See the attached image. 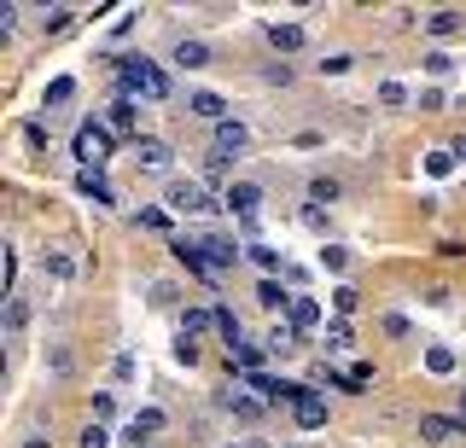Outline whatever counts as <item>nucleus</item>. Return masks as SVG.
<instances>
[{"instance_id": "45", "label": "nucleus", "mask_w": 466, "mask_h": 448, "mask_svg": "<svg viewBox=\"0 0 466 448\" xmlns=\"http://www.w3.org/2000/svg\"><path fill=\"white\" fill-rule=\"evenodd\" d=\"M175 361H181V367H198V343L193 338H175Z\"/></svg>"}, {"instance_id": "27", "label": "nucleus", "mask_w": 466, "mask_h": 448, "mask_svg": "<svg viewBox=\"0 0 466 448\" xmlns=\"http://www.w3.org/2000/svg\"><path fill=\"white\" fill-rule=\"evenodd\" d=\"M146 303H152V309H175V303H181V285H175V280H152V285H146Z\"/></svg>"}, {"instance_id": "25", "label": "nucleus", "mask_w": 466, "mask_h": 448, "mask_svg": "<svg viewBox=\"0 0 466 448\" xmlns=\"http://www.w3.org/2000/svg\"><path fill=\"white\" fill-rule=\"evenodd\" d=\"M41 361H47L53 379H70V373H76V355H70V343H47V355H41Z\"/></svg>"}, {"instance_id": "28", "label": "nucleus", "mask_w": 466, "mask_h": 448, "mask_svg": "<svg viewBox=\"0 0 466 448\" xmlns=\"http://www.w3.org/2000/svg\"><path fill=\"white\" fill-rule=\"evenodd\" d=\"M426 373L449 379V373H455V350H449V343H426Z\"/></svg>"}, {"instance_id": "39", "label": "nucleus", "mask_w": 466, "mask_h": 448, "mask_svg": "<svg viewBox=\"0 0 466 448\" xmlns=\"http://www.w3.org/2000/svg\"><path fill=\"white\" fill-rule=\"evenodd\" d=\"M332 303H339V314H356L361 309V292L350 280H339V285H332Z\"/></svg>"}, {"instance_id": "51", "label": "nucleus", "mask_w": 466, "mask_h": 448, "mask_svg": "<svg viewBox=\"0 0 466 448\" xmlns=\"http://www.w3.org/2000/svg\"><path fill=\"white\" fill-rule=\"evenodd\" d=\"M455 413H461V419H466V384H461V390H455Z\"/></svg>"}, {"instance_id": "13", "label": "nucleus", "mask_w": 466, "mask_h": 448, "mask_svg": "<svg viewBox=\"0 0 466 448\" xmlns=\"http://www.w3.org/2000/svg\"><path fill=\"white\" fill-rule=\"evenodd\" d=\"M187 111L204 117V123H228V99L216 88H193V94H187Z\"/></svg>"}, {"instance_id": "18", "label": "nucleus", "mask_w": 466, "mask_h": 448, "mask_svg": "<svg viewBox=\"0 0 466 448\" xmlns=\"http://www.w3.org/2000/svg\"><path fill=\"white\" fill-rule=\"evenodd\" d=\"M216 326V309H204V303H181V338H204V332Z\"/></svg>"}, {"instance_id": "23", "label": "nucleus", "mask_w": 466, "mask_h": 448, "mask_svg": "<svg viewBox=\"0 0 466 448\" xmlns=\"http://www.w3.org/2000/svg\"><path fill=\"white\" fill-rule=\"evenodd\" d=\"M373 379H379V373H373V361H350V367H344V390H350V396L373 390Z\"/></svg>"}, {"instance_id": "32", "label": "nucleus", "mask_w": 466, "mask_h": 448, "mask_svg": "<svg viewBox=\"0 0 466 448\" xmlns=\"http://www.w3.org/2000/svg\"><path fill=\"white\" fill-rule=\"evenodd\" d=\"M315 263L327 268V274H344V268H350V251H344V244H332V239H327V244H320V256H315Z\"/></svg>"}, {"instance_id": "24", "label": "nucleus", "mask_w": 466, "mask_h": 448, "mask_svg": "<svg viewBox=\"0 0 466 448\" xmlns=\"http://www.w3.org/2000/svg\"><path fill=\"white\" fill-rule=\"evenodd\" d=\"M210 309H216V332H222L228 350H233V343H245L239 338V309H228V303H210Z\"/></svg>"}, {"instance_id": "17", "label": "nucleus", "mask_w": 466, "mask_h": 448, "mask_svg": "<svg viewBox=\"0 0 466 448\" xmlns=\"http://www.w3.org/2000/svg\"><path fill=\"white\" fill-rule=\"evenodd\" d=\"M291 343H303V332L291 326V321H274L268 332H262V350H268V355H280V361L291 355Z\"/></svg>"}, {"instance_id": "50", "label": "nucleus", "mask_w": 466, "mask_h": 448, "mask_svg": "<svg viewBox=\"0 0 466 448\" xmlns=\"http://www.w3.org/2000/svg\"><path fill=\"white\" fill-rule=\"evenodd\" d=\"M449 152H455V164H466V134L455 140V146H449Z\"/></svg>"}, {"instance_id": "8", "label": "nucleus", "mask_w": 466, "mask_h": 448, "mask_svg": "<svg viewBox=\"0 0 466 448\" xmlns=\"http://www.w3.org/2000/svg\"><path fill=\"white\" fill-rule=\"evenodd\" d=\"M414 431H420V443L437 448V443H449V437H466V419L461 413H420Z\"/></svg>"}, {"instance_id": "3", "label": "nucleus", "mask_w": 466, "mask_h": 448, "mask_svg": "<svg viewBox=\"0 0 466 448\" xmlns=\"http://www.w3.org/2000/svg\"><path fill=\"white\" fill-rule=\"evenodd\" d=\"M216 408H222V413H233V419H245V425H257V419L268 413V402H262L257 390L233 384V390H216Z\"/></svg>"}, {"instance_id": "7", "label": "nucleus", "mask_w": 466, "mask_h": 448, "mask_svg": "<svg viewBox=\"0 0 466 448\" xmlns=\"http://www.w3.org/2000/svg\"><path fill=\"white\" fill-rule=\"evenodd\" d=\"M251 152V123H239V117H228V123H216V157H245Z\"/></svg>"}, {"instance_id": "35", "label": "nucleus", "mask_w": 466, "mask_h": 448, "mask_svg": "<svg viewBox=\"0 0 466 448\" xmlns=\"http://www.w3.org/2000/svg\"><path fill=\"white\" fill-rule=\"evenodd\" d=\"M350 343H356V332H350V321H327V350H332V355H344Z\"/></svg>"}, {"instance_id": "21", "label": "nucleus", "mask_w": 466, "mask_h": 448, "mask_svg": "<svg viewBox=\"0 0 466 448\" xmlns=\"http://www.w3.org/2000/svg\"><path fill=\"white\" fill-rule=\"evenodd\" d=\"M339 198H344V181H339V175H315V181H309V204L332 210V204H339Z\"/></svg>"}, {"instance_id": "15", "label": "nucleus", "mask_w": 466, "mask_h": 448, "mask_svg": "<svg viewBox=\"0 0 466 448\" xmlns=\"http://www.w3.org/2000/svg\"><path fill=\"white\" fill-rule=\"evenodd\" d=\"M169 65L175 70H204V65H210V47H204L198 35H181V41H175V53H169Z\"/></svg>"}, {"instance_id": "14", "label": "nucleus", "mask_w": 466, "mask_h": 448, "mask_svg": "<svg viewBox=\"0 0 466 448\" xmlns=\"http://www.w3.org/2000/svg\"><path fill=\"white\" fill-rule=\"evenodd\" d=\"M76 193H82V198H94L99 210H116V193H111L106 169H82V175H76Z\"/></svg>"}, {"instance_id": "12", "label": "nucleus", "mask_w": 466, "mask_h": 448, "mask_svg": "<svg viewBox=\"0 0 466 448\" xmlns=\"http://www.w3.org/2000/svg\"><path fill=\"white\" fill-rule=\"evenodd\" d=\"M106 123H111V134H135V123H140V105H135V94H111V105H106Z\"/></svg>"}, {"instance_id": "22", "label": "nucleus", "mask_w": 466, "mask_h": 448, "mask_svg": "<svg viewBox=\"0 0 466 448\" xmlns=\"http://www.w3.org/2000/svg\"><path fill=\"white\" fill-rule=\"evenodd\" d=\"M0 326H6V338H24V326H29V297H6V314H0Z\"/></svg>"}, {"instance_id": "38", "label": "nucleus", "mask_w": 466, "mask_h": 448, "mask_svg": "<svg viewBox=\"0 0 466 448\" xmlns=\"http://www.w3.org/2000/svg\"><path fill=\"white\" fill-rule=\"evenodd\" d=\"M298 222H303V227H309V234H320V239H327V227H332V215H327V210H320V204H303V210H298Z\"/></svg>"}, {"instance_id": "36", "label": "nucleus", "mask_w": 466, "mask_h": 448, "mask_svg": "<svg viewBox=\"0 0 466 448\" xmlns=\"http://www.w3.org/2000/svg\"><path fill=\"white\" fill-rule=\"evenodd\" d=\"M379 105H390V111H402V105H414V94L402 88V82H379Z\"/></svg>"}, {"instance_id": "11", "label": "nucleus", "mask_w": 466, "mask_h": 448, "mask_svg": "<svg viewBox=\"0 0 466 448\" xmlns=\"http://www.w3.org/2000/svg\"><path fill=\"white\" fill-rule=\"evenodd\" d=\"M257 303H262L268 314H280V321H286L291 303H298V292H291V285H280L274 274H262V280H257Z\"/></svg>"}, {"instance_id": "48", "label": "nucleus", "mask_w": 466, "mask_h": 448, "mask_svg": "<svg viewBox=\"0 0 466 448\" xmlns=\"http://www.w3.org/2000/svg\"><path fill=\"white\" fill-rule=\"evenodd\" d=\"M18 448H53V437H47V431H24Z\"/></svg>"}, {"instance_id": "33", "label": "nucleus", "mask_w": 466, "mask_h": 448, "mask_svg": "<svg viewBox=\"0 0 466 448\" xmlns=\"http://www.w3.org/2000/svg\"><path fill=\"white\" fill-rule=\"evenodd\" d=\"M251 263H257L262 274H280V268H286V251H274V244H251Z\"/></svg>"}, {"instance_id": "6", "label": "nucleus", "mask_w": 466, "mask_h": 448, "mask_svg": "<svg viewBox=\"0 0 466 448\" xmlns=\"http://www.w3.org/2000/svg\"><path fill=\"white\" fill-rule=\"evenodd\" d=\"M262 198H268V193H262V181H228V186H222V210H233L239 222L262 210Z\"/></svg>"}, {"instance_id": "30", "label": "nucleus", "mask_w": 466, "mask_h": 448, "mask_svg": "<svg viewBox=\"0 0 466 448\" xmlns=\"http://www.w3.org/2000/svg\"><path fill=\"white\" fill-rule=\"evenodd\" d=\"M76 24V6H41V30L58 35V30H70Z\"/></svg>"}, {"instance_id": "47", "label": "nucleus", "mask_w": 466, "mask_h": 448, "mask_svg": "<svg viewBox=\"0 0 466 448\" xmlns=\"http://www.w3.org/2000/svg\"><path fill=\"white\" fill-rule=\"evenodd\" d=\"M116 413V402H111V390H99V396H94V419H111Z\"/></svg>"}, {"instance_id": "5", "label": "nucleus", "mask_w": 466, "mask_h": 448, "mask_svg": "<svg viewBox=\"0 0 466 448\" xmlns=\"http://www.w3.org/2000/svg\"><path fill=\"white\" fill-rule=\"evenodd\" d=\"M164 425H169V413H164V408H140V413L123 425V448H152V437H157Z\"/></svg>"}, {"instance_id": "52", "label": "nucleus", "mask_w": 466, "mask_h": 448, "mask_svg": "<svg viewBox=\"0 0 466 448\" xmlns=\"http://www.w3.org/2000/svg\"><path fill=\"white\" fill-rule=\"evenodd\" d=\"M222 448H245V443H222Z\"/></svg>"}, {"instance_id": "29", "label": "nucleus", "mask_w": 466, "mask_h": 448, "mask_svg": "<svg viewBox=\"0 0 466 448\" xmlns=\"http://www.w3.org/2000/svg\"><path fill=\"white\" fill-rule=\"evenodd\" d=\"M455 65H461V59H455V53H443V47L426 53V76H431V82H449V76H455Z\"/></svg>"}, {"instance_id": "34", "label": "nucleus", "mask_w": 466, "mask_h": 448, "mask_svg": "<svg viewBox=\"0 0 466 448\" xmlns=\"http://www.w3.org/2000/svg\"><path fill=\"white\" fill-rule=\"evenodd\" d=\"M76 448H111L106 419H87V425H82V437H76Z\"/></svg>"}, {"instance_id": "44", "label": "nucleus", "mask_w": 466, "mask_h": 448, "mask_svg": "<svg viewBox=\"0 0 466 448\" xmlns=\"http://www.w3.org/2000/svg\"><path fill=\"white\" fill-rule=\"evenodd\" d=\"M18 18H24V6H12V0H6V6H0V41L18 30Z\"/></svg>"}, {"instance_id": "31", "label": "nucleus", "mask_w": 466, "mask_h": 448, "mask_svg": "<svg viewBox=\"0 0 466 448\" xmlns=\"http://www.w3.org/2000/svg\"><path fill=\"white\" fill-rule=\"evenodd\" d=\"M41 268H47L58 285H70V280H76V263H70L65 251H47V256H41Z\"/></svg>"}, {"instance_id": "4", "label": "nucleus", "mask_w": 466, "mask_h": 448, "mask_svg": "<svg viewBox=\"0 0 466 448\" xmlns=\"http://www.w3.org/2000/svg\"><path fill=\"white\" fill-rule=\"evenodd\" d=\"M135 164L146 169V175H169L175 169V146L157 134H135Z\"/></svg>"}, {"instance_id": "9", "label": "nucleus", "mask_w": 466, "mask_h": 448, "mask_svg": "<svg viewBox=\"0 0 466 448\" xmlns=\"http://www.w3.org/2000/svg\"><path fill=\"white\" fill-rule=\"evenodd\" d=\"M327 396H320V390L309 384V390H303V396L298 402H291V419H298V431H320V425H327Z\"/></svg>"}, {"instance_id": "1", "label": "nucleus", "mask_w": 466, "mask_h": 448, "mask_svg": "<svg viewBox=\"0 0 466 448\" xmlns=\"http://www.w3.org/2000/svg\"><path fill=\"white\" fill-rule=\"evenodd\" d=\"M164 210H175V215H216V210H222V198L204 193L198 175H175L164 186Z\"/></svg>"}, {"instance_id": "41", "label": "nucleus", "mask_w": 466, "mask_h": 448, "mask_svg": "<svg viewBox=\"0 0 466 448\" xmlns=\"http://www.w3.org/2000/svg\"><path fill=\"white\" fill-rule=\"evenodd\" d=\"M449 169H455V152H449V146H437V152L426 157V175H437V181H443Z\"/></svg>"}, {"instance_id": "20", "label": "nucleus", "mask_w": 466, "mask_h": 448, "mask_svg": "<svg viewBox=\"0 0 466 448\" xmlns=\"http://www.w3.org/2000/svg\"><path fill=\"white\" fill-rule=\"evenodd\" d=\"M268 47L274 53H298L303 47V24H280V18H274L268 24Z\"/></svg>"}, {"instance_id": "53", "label": "nucleus", "mask_w": 466, "mask_h": 448, "mask_svg": "<svg viewBox=\"0 0 466 448\" xmlns=\"http://www.w3.org/2000/svg\"><path fill=\"white\" fill-rule=\"evenodd\" d=\"M286 448H303V443H286Z\"/></svg>"}, {"instance_id": "40", "label": "nucleus", "mask_w": 466, "mask_h": 448, "mask_svg": "<svg viewBox=\"0 0 466 448\" xmlns=\"http://www.w3.org/2000/svg\"><path fill=\"white\" fill-rule=\"evenodd\" d=\"M350 65H356V53H327V59H315V70H320V76H344Z\"/></svg>"}, {"instance_id": "42", "label": "nucleus", "mask_w": 466, "mask_h": 448, "mask_svg": "<svg viewBox=\"0 0 466 448\" xmlns=\"http://www.w3.org/2000/svg\"><path fill=\"white\" fill-rule=\"evenodd\" d=\"M414 105H420V111H449V94H443V88H420Z\"/></svg>"}, {"instance_id": "49", "label": "nucleus", "mask_w": 466, "mask_h": 448, "mask_svg": "<svg viewBox=\"0 0 466 448\" xmlns=\"http://www.w3.org/2000/svg\"><path fill=\"white\" fill-rule=\"evenodd\" d=\"M135 222H140V227H164V222H169V210H140Z\"/></svg>"}, {"instance_id": "19", "label": "nucleus", "mask_w": 466, "mask_h": 448, "mask_svg": "<svg viewBox=\"0 0 466 448\" xmlns=\"http://www.w3.org/2000/svg\"><path fill=\"white\" fill-rule=\"evenodd\" d=\"M286 321L298 326L303 338H309V332H320V303H315V297H298V303H291V314H286Z\"/></svg>"}, {"instance_id": "37", "label": "nucleus", "mask_w": 466, "mask_h": 448, "mask_svg": "<svg viewBox=\"0 0 466 448\" xmlns=\"http://www.w3.org/2000/svg\"><path fill=\"white\" fill-rule=\"evenodd\" d=\"M262 82H268V88H291V82H298V70H291L286 59H274V65H262Z\"/></svg>"}, {"instance_id": "43", "label": "nucleus", "mask_w": 466, "mask_h": 448, "mask_svg": "<svg viewBox=\"0 0 466 448\" xmlns=\"http://www.w3.org/2000/svg\"><path fill=\"white\" fill-rule=\"evenodd\" d=\"M379 332H385V338H408L414 326H408V314H385V321H379Z\"/></svg>"}, {"instance_id": "10", "label": "nucleus", "mask_w": 466, "mask_h": 448, "mask_svg": "<svg viewBox=\"0 0 466 448\" xmlns=\"http://www.w3.org/2000/svg\"><path fill=\"white\" fill-rule=\"evenodd\" d=\"M193 239L204 244V256H210V268H216V274H228V268L245 256L239 244H233V234H193Z\"/></svg>"}, {"instance_id": "2", "label": "nucleus", "mask_w": 466, "mask_h": 448, "mask_svg": "<svg viewBox=\"0 0 466 448\" xmlns=\"http://www.w3.org/2000/svg\"><path fill=\"white\" fill-rule=\"evenodd\" d=\"M111 152H116L111 123L82 117V128H76V157H82V169H106V164H111Z\"/></svg>"}, {"instance_id": "16", "label": "nucleus", "mask_w": 466, "mask_h": 448, "mask_svg": "<svg viewBox=\"0 0 466 448\" xmlns=\"http://www.w3.org/2000/svg\"><path fill=\"white\" fill-rule=\"evenodd\" d=\"M426 30H431V41H449V35L466 30V12L461 6H437V12H426Z\"/></svg>"}, {"instance_id": "26", "label": "nucleus", "mask_w": 466, "mask_h": 448, "mask_svg": "<svg viewBox=\"0 0 466 448\" xmlns=\"http://www.w3.org/2000/svg\"><path fill=\"white\" fill-rule=\"evenodd\" d=\"M70 99H76V76H53V82H47V94H41V105L58 111V105H70Z\"/></svg>"}, {"instance_id": "46", "label": "nucleus", "mask_w": 466, "mask_h": 448, "mask_svg": "<svg viewBox=\"0 0 466 448\" xmlns=\"http://www.w3.org/2000/svg\"><path fill=\"white\" fill-rule=\"evenodd\" d=\"M24 140H29L35 152H47V128H41V123H24Z\"/></svg>"}]
</instances>
